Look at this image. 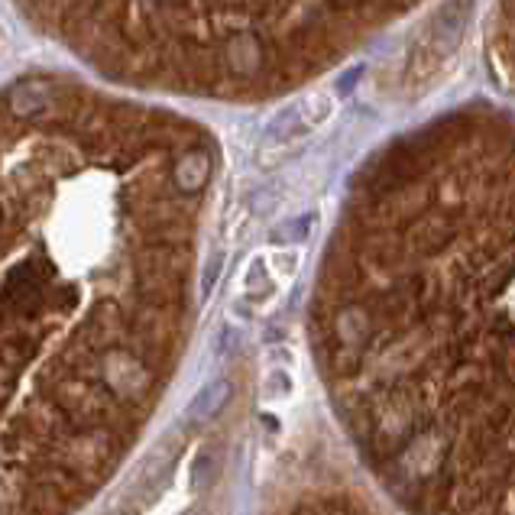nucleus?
Listing matches in <instances>:
<instances>
[{
	"mask_svg": "<svg viewBox=\"0 0 515 515\" xmlns=\"http://www.w3.org/2000/svg\"><path fill=\"white\" fill-rule=\"evenodd\" d=\"M356 78H360V68H350V72H347V75L340 78L338 91H340V94H347V91H350V88H354V82H356Z\"/></svg>",
	"mask_w": 515,
	"mask_h": 515,
	"instance_id": "10",
	"label": "nucleus"
},
{
	"mask_svg": "<svg viewBox=\"0 0 515 515\" xmlns=\"http://www.w3.org/2000/svg\"><path fill=\"white\" fill-rule=\"evenodd\" d=\"M298 515H356V512L344 509L340 502H328L324 509H308V512H298Z\"/></svg>",
	"mask_w": 515,
	"mask_h": 515,
	"instance_id": "9",
	"label": "nucleus"
},
{
	"mask_svg": "<svg viewBox=\"0 0 515 515\" xmlns=\"http://www.w3.org/2000/svg\"><path fill=\"white\" fill-rule=\"evenodd\" d=\"M454 240V230L444 227V224H428L425 230H418V246H422L425 253H438V250H444V246Z\"/></svg>",
	"mask_w": 515,
	"mask_h": 515,
	"instance_id": "6",
	"label": "nucleus"
},
{
	"mask_svg": "<svg viewBox=\"0 0 515 515\" xmlns=\"http://www.w3.org/2000/svg\"><path fill=\"white\" fill-rule=\"evenodd\" d=\"M308 104L312 101H305V104H296V107H288L286 114H279V117L272 120L270 127H266V133H262V143L270 146V143H288V140H296V136L308 133V130L318 124V120L328 114V107H322L318 114H308Z\"/></svg>",
	"mask_w": 515,
	"mask_h": 515,
	"instance_id": "2",
	"label": "nucleus"
},
{
	"mask_svg": "<svg viewBox=\"0 0 515 515\" xmlns=\"http://www.w3.org/2000/svg\"><path fill=\"white\" fill-rule=\"evenodd\" d=\"M211 473H214L211 457L202 454V457H198V460H194V470H192V490H202V486H208V480H211Z\"/></svg>",
	"mask_w": 515,
	"mask_h": 515,
	"instance_id": "8",
	"label": "nucleus"
},
{
	"mask_svg": "<svg viewBox=\"0 0 515 515\" xmlns=\"http://www.w3.org/2000/svg\"><path fill=\"white\" fill-rule=\"evenodd\" d=\"M230 396H234V382L230 380L208 382V386L192 399V406H188L185 412L188 425H204V422H211V418H218V415L224 412V406L230 402Z\"/></svg>",
	"mask_w": 515,
	"mask_h": 515,
	"instance_id": "3",
	"label": "nucleus"
},
{
	"mask_svg": "<svg viewBox=\"0 0 515 515\" xmlns=\"http://www.w3.org/2000/svg\"><path fill=\"white\" fill-rule=\"evenodd\" d=\"M7 107L10 114L17 117H36L39 110L49 107V85L46 82H36V78H26L7 91Z\"/></svg>",
	"mask_w": 515,
	"mask_h": 515,
	"instance_id": "4",
	"label": "nucleus"
},
{
	"mask_svg": "<svg viewBox=\"0 0 515 515\" xmlns=\"http://www.w3.org/2000/svg\"><path fill=\"white\" fill-rule=\"evenodd\" d=\"M308 227H312V218L308 214H302V218H296V220H286L276 234L270 236L272 244L279 246V244H302L305 236H308Z\"/></svg>",
	"mask_w": 515,
	"mask_h": 515,
	"instance_id": "7",
	"label": "nucleus"
},
{
	"mask_svg": "<svg viewBox=\"0 0 515 515\" xmlns=\"http://www.w3.org/2000/svg\"><path fill=\"white\" fill-rule=\"evenodd\" d=\"M208 176H211V159H208L204 150L185 152L176 166V185L178 192H185V194L202 192V188L208 185Z\"/></svg>",
	"mask_w": 515,
	"mask_h": 515,
	"instance_id": "5",
	"label": "nucleus"
},
{
	"mask_svg": "<svg viewBox=\"0 0 515 515\" xmlns=\"http://www.w3.org/2000/svg\"><path fill=\"white\" fill-rule=\"evenodd\" d=\"M218 270H220V256H211V266H208V272H204V288H211Z\"/></svg>",
	"mask_w": 515,
	"mask_h": 515,
	"instance_id": "11",
	"label": "nucleus"
},
{
	"mask_svg": "<svg viewBox=\"0 0 515 515\" xmlns=\"http://www.w3.org/2000/svg\"><path fill=\"white\" fill-rule=\"evenodd\" d=\"M4 305L7 312H36L43 305V279L36 276L33 262H23L17 270H10L4 282Z\"/></svg>",
	"mask_w": 515,
	"mask_h": 515,
	"instance_id": "1",
	"label": "nucleus"
}]
</instances>
